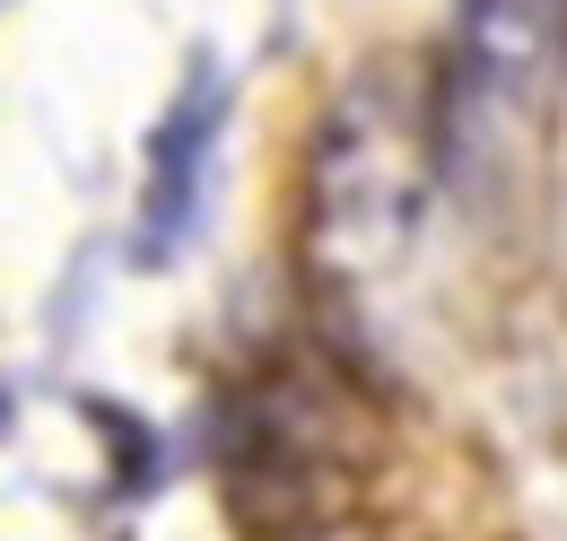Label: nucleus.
I'll use <instances>...</instances> for the list:
<instances>
[{
	"instance_id": "obj_1",
	"label": "nucleus",
	"mask_w": 567,
	"mask_h": 541,
	"mask_svg": "<svg viewBox=\"0 0 567 541\" xmlns=\"http://www.w3.org/2000/svg\"><path fill=\"white\" fill-rule=\"evenodd\" d=\"M210 105L218 88L202 79V96L166 123L157 140V193H148V245H166V227H184V210H193V175H202V149H210Z\"/></svg>"
}]
</instances>
